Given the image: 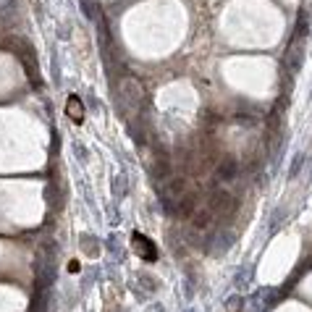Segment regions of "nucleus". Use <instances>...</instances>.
Returning a JSON list of instances; mask_svg holds the SVG:
<instances>
[{
  "mask_svg": "<svg viewBox=\"0 0 312 312\" xmlns=\"http://www.w3.org/2000/svg\"><path fill=\"white\" fill-rule=\"evenodd\" d=\"M121 92H123V100L129 102V105H139L142 102V87L134 82V79H126L121 84Z\"/></svg>",
  "mask_w": 312,
  "mask_h": 312,
  "instance_id": "2",
  "label": "nucleus"
},
{
  "mask_svg": "<svg viewBox=\"0 0 312 312\" xmlns=\"http://www.w3.org/2000/svg\"><path fill=\"white\" fill-rule=\"evenodd\" d=\"M66 115L74 123H82L84 121V105H82V100H79L76 95H71V97L66 100Z\"/></svg>",
  "mask_w": 312,
  "mask_h": 312,
  "instance_id": "3",
  "label": "nucleus"
},
{
  "mask_svg": "<svg viewBox=\"0 0 312 312\" xmlns=\"http://www.w3.org/2000/svg\"><path fill=\"white\" fill-rule=\"evenodd\" d=\"M236 173H239V166H236V160H231V158H226L223 163L218 166V179H221V181L236 179Z\"/></svg>",
  "mask_w": 312,
  "mask_h": 312,
  "instance_id": "4",
  "label": "nucleus"
},
{
  "mask_svg": "<svg viewBox=\"0 0 312 312\" xmlns=\"http://www.w3.org/2000/svg\"><path fill=\"white\" fill-rule=\"evenodd\" d=\"M84 3V11H87V16H92L95 14V0H82Z\"/></svg>",
  "mask_w": 312,
  "mask_h": 312,
  "instance_id": "5",
  "label": "nucleus"
},
{
  "mask_svg": "<svg viewBox=\"0 0 312 312\" xmlns=\"http://www.w3.org/2000/svg\"><path fill=\"white\" fill-rule=\"evenodd\" d=\"M131 244H134V249H136V255H139V257H144V260H155V257H158L155 244H152V241H149L147 236H142V234H134Z\"/></svg>",
  "mask_w": 312,
  "mask_h": 312,
  "instance_id": "1",
  "label": "nucleus"
}]
</instances>
